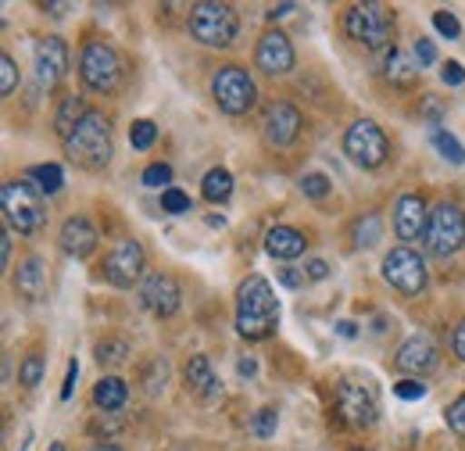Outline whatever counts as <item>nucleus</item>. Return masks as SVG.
<instances>
[{"mask_svg": "<svg viewBox=\"0 0 465 451\" xmlns=\"http://www.w3.org/2000/svg\"><path fill=\"white\" fill-rule=\"evenodd\" d=\"M280 326V301L265 276H247L236 290V334L247 340H265Z\"/></svg>", "mask_w": 465, "mask_h": 451, "instance_id": "obj_1", "label": "nucleus"}, {"mask_svg": "<svg viewBox=\"0 0 465 451\" xmlns=\"http://www.w3.org/2000/svg\"><path fill=\"white\" fill-rule=\"evenodd\" d=\"M64 155L79 169H104L112 162V122L101 112H90L75 125V133L64 140Z\"/></svg>", "mask_w": 465, "mask_h": 451, "instance_id": "obj_2", "label": "nucleus"}, {"mask_svg": "<svg viewBox=\"0 0 465 451\" xmlns=\"http://www.w3.org/2000/svg\"><path fill=\"white\" fill-rule=\"evenodd\" d=\"M344 33H348L354 44L369 47V51H380L391 44V33H394V11L387 4H351L344 11Z\"/></svg>", "mask_w": 465, "mask_h": 451, "instance_id": "obj_3", "label": "nucleus"}, {"mask_svg": "<svg viewBox=\"0 0 465 451\" xmlns=\"http://www.w3.org/2000/svg\"><path fill=\"white\" fill-rule=\"evenodd\" d=\"M240 33V15L230 4H215V0H204V4H193L190 7V36L204 47H230Z\"/></svg>", "mask_w": 465, "mask_h": 451, "instance_id": "obj_4", "label": "nucleus"}, {"mask_svg": "<svg viewBox=\"0 0 465 451\" xmlns=\"http://www.w3.org/2000/svg\"><path fill=\"white\" fill-rule=\"evenodd\" d=\"M0 205H4V219L25 236L40 233L47 223V208H44L40 194L33 190V183H25V179H7L0 186Z\"/></svg>", "mask_w": 465, "mask_h": 451, "instance_id": "obj_5", "label": "nucleus"}, {"mask_svg": "<svg viewBox=\"0 0 465 451\" xmlns=\"http://www.w3.org/2000/svg\"><path fill=\"white\" fill-rule=\"evenodd\" d=\"M79 75H83V86L94 90V94H115L118 83H122V57L112 44L104 40H90L79 55Z\"/></svg>", "mask_w": 465, "mask_h": 451, "instance_id": "obj_6", "label": "nucleus"}, {"mask_svg": "<svg viewBox=\"0 0 465 451\" xmlns=\"http://www.w3.org/2000/svg\"><path fill=\"white\" fill-rule=\"evenodd\" d=\"M426 251L433 258H451L459 255L465 244V212L451 201H440L430 212V226H426Z\"/></svg>", "mask_w": 465, "mask_h": 451, "instance_id": "obj_7", "label": "nucleus"}, {"mask_svg": "<svg viewBox=\"0 0 465 451\" xmlns=\"http://www.w3.org/2000/svg\"><path fill=\"white\" fill-rule=\"evenodd\" d=\"M212 97L226 115H247L258 101V86L240 65H223L212 75Z\"/></svg>", "mask_w": 465, "mask_h": 451, "instance_id": "obj_8", "label": "nucleus"}, {"mask_svg": "<svg viewBox=\"0 0 465 451\" xmlns=\"http://www.w3.org/2000/svg\"><path fill=\"white\" fill-rule=\"evenodd\" d=\"M344 155L361 169H380L387 162V155H391V140L372 118H358L344 133Z\"/></svg>", "mask_w": 465, "mask_h": 451, "instance_id": "obj_9", "label": "nucleus"}, {"mask_svg": "<svg viewBox=\"0 0 465 451\" xmlns=\"http://www.w3.org/2000/svg\"><path fill=\"white\" fill-rule=\"evenodd\" d=\"M337 412L341 419L354 426V430H369L380 416V405H376V391L365 384V380H341L337 384Z\"/></svg>", "mask_w": 465, "mask_h": 451, "instance_id": "obj_10", "label": "nucleus"}, {"mask_svg": "<svg viewBox=\"0 0 465 451\" xmlns=\"http://www.w3.org/2000/svg\"><path fill=\"white\" fill-rule=\"evenodd\" d=\"M383 280L391 283L394 290L415 297V294L426 290L430 273H426V262H422L419 251H411V247H394V251L383 258Z\"/></svg>", "mask_w": 465, "mask_h": 451, "instance_id": "obj_11", "label": "nucleus"}, {"mask_svg": "<svg viewBox=\"0 0 465 451\" xmlns=\"http://www.w3.org/2000/svg\"><path fill=\"white\" fill-rule=\"evenodd\" d=\"M143 269H147V255H143L140 240H122L115 251L108 255V262H104V280L112 283V286L129 290L133 283H140Z\"/></svg>", "mask_w": 465, "mask_h": 451, "instance_id": "obj_12", "label": "nucleus"}, {"mask_svg": "<svg viewBox=\"0 0 465 451\" xmlns=\"http://www.w3.org/2000/svg\"><path fill=\"white\" fill-rule=\"evenodd\" d=\"M33 65H36V83L40 90H54L64 72H68V44L61 36H44L33 47Z\"/></svg>", "mask_w": 465, "mask_h": 451, "instance_id": "obj_13", "label": "nucleus"}, {"mask_svg": "<svg viewBox=\"0 0 465 451\" xmlns=\"http://www.w3.org/2000/svg\"><path fill=\"white\" fill-rule=\"evenodd\" d=\"M140 301H143V308H147L151 316L169 319V316L179 312L183 290H179V283H175L169 273H151L147 280L140 283Z\"/></svg>", "mask_w": 465, "mask_h": 451, "instance_id": "obj_14", "label": "nucleus"}, {"mask_svg": "<svg viewBox=\"0 0 465 451\" xmlns=\"http://www.w3.org/2000/svg\"><path fill=\"white\" fill-rule=\"evenodd\" d=\"M262 133H265V144L291 147L297 140V133H301V112L287 101H272L265 108V118H262Z\"/></svg>", "mask_w": 465, "mask_h": 451, "instance_id": "obj_15", "label": "nucleus"}, {"mask_svg": "<svg viewBox=\"0 0 465 451\" xmlns=\"http://www.w3.org/2000/svg\"><path fill=\"white\" fill-rule=\"evenodd\" d=\"M254 65L265 72V75H287L293 68V47H291V36L272 29L258 40V51H254Z\"/></svg>", "mask_w": 465, "mask_h": 451, "instance_id": "obj_16", "label": "nucleus"}, {"mask_svg": "<svg viewBox=\"0 0 465 451\" xmlns=\"http://www.w3.org/2000/svg\"><path fill=\"white\" fill-rule=\"evenodd\" d=\"M426 226H430V212H426V201L419 194H401L398 205H394V233L405 240V247L411 240L426 236Z\"/></svg>", "mask_w": 465, "mask_h": 451, "instance_id": "obj_17", "label": "nucleus"}, {"mask_svg": "<svg viewBox=\"0 0 465 451\" xmlns=\"http://www.w3.org/2000/svg\"><path fill=\"white\" fill-rule=\"evenodd\" d=\"M97 229L90 219H83V215H72V219H64L58 233V244L61 251L68 255V258H90L94 251H97Z\"/></svg>", "mask_w": 465, "mask_h": 451, "instance_id": "obj_18", "label": "nucleus"}, {"mask_svg": "<svg viewBox=\"0 0 465 451\" xmlns=\"http://www.w3.org/2000/svg\"><path fill=\"white\" fill-rule=\"evenodd\" d=\"M394 362H398L401 373H430L437 366V347H433V340L426 337V334H415V337H408L401 344Z\"/></svg>", "mask_w": 465, "mask_h": 451, "instance_id": "obj_19", "label": "nucleus"}, {"mask_svg": "<svg viewBox=\"0 0 465 451\" xmlns=\"http://www.w3.org/2000/svg\"><path fill=\"white\" fill-rule=\"evenodd\" d=\"M304 247H308V240H304V233L293 229V226H272V229L265 233V251H269L272 258H280V262L301 258Z\"/></svg>", "mask_w": 465, "mask_h": 451, "instance_id": "obj_20", "label": "nucleus"}, {"mask_svg": "<svg viewBox=\"0 0 465 451\" xmlns=\"http://www.w3.org/2000/svg\"><path fill=\"white\" fill-rule=\"evenodd\" d=\"M183 376H186V387L201 397H215L219 391H223V387H219V380H215V373H212L208 355H190V362H186Z\"/></svg>", "mask_w": 465, "mask_h": 451, "instance_id": "obj_21", "label": "nucleus"}, {"mask_svg": "<svg viewBox=\"0 0 465 451\" xmlns=\"http://www.w3.org/2000/svg\"><path fill=\"white\" fill-rule=\"evenodd\" d=\"M15 286H18L22 297L40 301V297L47 294V269H44V262H40V258H25V262L18 266V273H15Z\"/></svg>", "mask_w": 465, "mask_h": 451, "instance_id": "obj_22", "label": "nucleus"}, {"mask_svg": "<svg viewBox=\"0 0 465 451\" xmlns=\"http://www.w3.org/2000/svg\"><path fill=\"white\" fill-rule=\"evenodd\" d=\"M419 61L408 55V51H391L387 55V65H383V75H387V83H394V86H415V79H419Z\"/></svg>", "mask_w": 465, "mask_h": 451, "instance_id": "obj_23", "label": "nucleus"}, {"mask_svg": "<svg viewBox=\"0 0 465 451\" xmlns=\"http://www.w3.org/2000/svg\"><path fill=\"white\" fill-rule=\"evenodd\" d=\"M94 401H97L101 412H118V408H125V401H129V384L118 380V376H104V380L94 387Z\"/></svg>", "mask_w": 465, "mask_h": 451, "instance_id": "obj_24", "label": "nucleus"}, {"mask_svg": "<svg viewBox=\"0 0 465 451\" xmlns=\"http://www.w3.org/2000/svg\"><path fill=\"white\" fill-rule=\"evenodd\" d=\"M86 105H83V97H64L58 105V115H54V133H58L61 140H68L72 133H75V125L86 118Z\"/></svg>", "mask_w": 465, "mask_h": 451, "instance_id": "obj_25", "label": "nucleus"}, {"mask_svg": "<svg viewBox=\"0 0 465 451\" xmlns=\"http://www.w3.org/2000/svg\"><path fill=\"white\" fill-rule=\"evenodd\" d=\"M201 194L212 201V205H223V201H230L232 194V175L226 169H212L204 179H201Z\"/></svg>", "mask_w": 465, "mask_h": 451, "instance_id": "obj_26", "label": "nucleus"}, {"mask_svg": "<svg viewBox=\"0 0 465 451\" xmlns=\"http://www.w3.org/2000/svg\"><path fill=\"white\" fill-rule=\"evenodd\" d=\"M351 236H354V247H372L380 236H383V223L376 212H365L358 223L351 226Z\"/></svg>", "mask_w": 465, "mask_h": 451, "instance_id": "obj_27", "label": "nucleus"}, {"mask_svg": "<svg viewBox=\"0 0 465 451\" xmlns=\"http://www.w3.org/2000/svg\"><path fill=\"white\" fill-rule=\"evenodd\" d=\"M29 179H36L44 194H58L61 186H64V172H61L54 162H47V165H33V169H29Z\"/></svg>", "mask_w": 465, "mask_h": 451, "instance_id": "obj_28", "label": "nucleus"}, {"mask_svg": "<svg viewBox=\"0 0 465 451\" xmlns=\"http://www.w3.org/2000/svg\"><path fill=\"white\" fill-rule=\"evenodd\" d=\"M433 147H437L451 165H462L465 162V147L448 133V129H433Z\"/></svg>", "mask_w": 465, "mask_h": 451, "instance_id": "obj_29", "label": "nucleus"}, {"mask_svg": "<svg viewBox=\"0 0 465 451\" xmlns=\"http://www.w3.org/2000/svg\"><path fill=\"white\" fill-rule=\"evenodd\" d=\"M154 140H158V125H154L151 118H136V122L129 125V144H133L136 151H147Z\"/></svg>", "mask_w": 465, "mask_h": 451, "instance_id": "obj_30", "label": "nucleus"}, {"mask_svg": "<svg viewBox=\"0 0 465 451\" xmlns=\"http://www.w3.org/2000/svg\"><path fill=\"white\" fill-rule=\"evenodd\" d=\"M40 380H44V355H40V351H33V355H25V362L18 366V384L33 391Z\"/></svg>", "mask_w": 465, "mask_h": 451, "instance_id": "obj_31", "label": "nucleus"}, {"mask_svg": "<svg viewBox=\"0 0 465 451\" xmlns=\"http://www.w3.org/2000/svg\"><path fill=\"white\" fill-rule=\"evenodd\" d=\"M125 355H129V344L122 337L101 340V344H97V362H101V366H118Z\"/></svg>", "mask_w": 465, "mask_h": 451, "instance_id": "obj_32", "label": "nucleus"}, {"mask_svg": "<svg viewBox=\"0 0 465 451\" xmlns=\"http://www.w3.org/2000/svg\"><path fill=\"white\" fill-rule=\"evenodd\" d=\"M276 423H280L276 408H258V412H254V419H251V434L265 441V437H272V434H276Z\"/></svg>", "mask_w": 465, "mask_h": 451, "instance_id": "obj_33", "label": "nucleus"}, {"mask_svg": "<svg viewBox=\"0 0 465 451\" xmlns=\"http://www.w3.org/2000/svg\"><path fill=\"white\" fill-rule=\"evenodd\" d=\"M162 212H169V215H186V212H193V201L183 194V190H162Z\"/></svg>", "mask_w": 465, "mask_h": 451, "instance_id": "obj_34", "label": "nucleus"}, {"mask_svg": "<svg viewBox=\"0 0 465 451\" xmlns=\"http://www.w3.org/2000/svg\"><path fill=\"white\" fill-rule=\"evenodd\" d=\"M18 86V65L11 55H0V97H11Z\"/></svg>", "mask_w": 465, "mask_h": 451, "instance_id": "obj_35", "label": "nucleus"}, {"mask_svg": "<svg viewBox=\"0 0 465 451\" xmlns=\"http://www.w3.org/2000/svg\"><path fill=\"white\" fill-rule=\"evenodd\" d=\"M301 190H304V197H315V201H322L333 186H330V179L322 175V172H308V175H301Z\"/></svg>", "mask_w": 465, "mask_h": 451, "instance_id": "obj_36", "label": "nucleus"}, {"mask_svg": "<svg viewBox=\"0 0 465 451\" xmlns=\"http://www.w3.org/2000/svg\"><path fill=\"white\" fill-rule=\"evenodd\" d=\"M433 25H437V33L444 40H459L462 36V25H459V18L451 11H433Z\"/></svg>", "mask_w": 465, "mask_h": 451, "instance_id": "obj_37", "label": "nucleus"}, {"mask_svg": "<svg viewBox=\"0 0 465 451\" xmlns=\"http://www.w3.org/2000/svg\"><path fill=\"white\" fill-rule=\"evenodd\" d=\"M169 183H173V165L154 162V165L143 169V186H165L169 190Z\"/></svg>", "mask_w": 465, "mask_h": 451, "instance_id": "obj_38", "label": "nucleus"}, {"mask_svg": "<svg viewBox=\"0 0 465 451\" xmlns=\"http://www.w3.org/2000/svg\"><path fill=\"white\" fill-rule=\"evenodd\" d=\"M444 419H448V426L459 434V437H465V395L455 397L451 405H448V412H444Z\"/></svg>", "mask_w": 465, "mask_h": 451, "instance_id": "obj_39", "label": "nucleus"}, {"mask_svg": "<svg viewBox=\"0 0 465 451\" xmlns=\"http://www.w3.org/2000/svg\"><path fill=\"white\" fill-rule=\"evenodd\" d=\"M394 395L401 401H419V397H426V384L422 380H401V384H394Z\"/></svg>", "mask_w": 465, "mask_h": 451, "instance_id": "obj_40", "label": "nucleus"}, {"mask_svg": "<svg viewBox=\"0 0 465 451\" xmlns=\"http://www.w3.org/2000/svg\"><path fill=\"white\" fill-rule=\"evenodd\" d=\"M440 79H444L448 86H462V83H465V68L459 65V61H448V65L440 68Z\"/></svg>", "mask_w": 465, "mask_h": 451, "instance_id": "obj_41", "label": "nucleus"}, {"mask_svg": "<svg viewBox=\"0 0 465 451\" xmlns=\"http://www.w3.org/2000/svg\"><path fill=\"white\" fill-rule=\"evenodd\" d=\"M75 380H79V362H68V373H64V384H61V401L75 395Z\"/></svg>", "mask_w": 465, "mask_h": 451, "instance_id": "obj_42", "label": "nucleus"}, {"mask_svg": "<svg viewBox=\"0 0 465 451\" xmlns=\"http://www.w3.org/2000/svg\"><path fill=\"white\" fill-rule=\"evenodd\" d=\"M301 273H304V280H326V276H330V266H326L322 258H312Z\"/></svg>", "mask_w": 465, "mask_h": 451, "instance_id": "obj_43", "label": "nucleus"}, {"mask_svg": "<svg viewBox=\"0 0 465 451\" xmlns=\"http://www.w3.org/2000/svg\"><path fill=\"white\" fill-rule=\"evenodd\" d=\"M415 61H419L422 68L433 65V61H437V47H433L430 40H419V44H415Z\"/></svg>", "mask_w": 465, "mask_h": 451, "instance_id": "obj_44", "label": "nucleus"}, {"mask_svg": "<svg viewBox=\"0 0 465 451\" xmlns=\"http://www.w3.org/2000/svg\"><path fill=\"white\" fill-rule=\"evenodd\" d=\"M451 347H455V355L465 362V319L459 323V330H455V337H451Z\"/></svg>", "mask_w": 465, "mask_h": 451, "instance_id": "obj_45", "label": "nucleus"}, {"mask_svg": "<svg viewBox=\"0 0 465 451\" xmlns=\"http://www.w3.org/2000/svg\"><path fill=\"white\" fill-rule=\"evenodd\" d=\"M293 7H297V4H276V7H269V11H265V18H269V22H276V18H287Z\"/></svg>", "mask_w": 465, "mask_h": 451, "instance_id": "obj_46", "label": "nucleus"}, {"mask_svg": "<svg viewBox=\"0 0 465 451\" xmlns=\"http://www.w3.org/2000/svg\"><path fill=\"white\" fill-rule=\"evenodd\" d=\"M280 283H287V286H304V273H293V269H280Z\"/></svg>", "mask_w": 465, "mask_h": 451, "instance_id": "obj_47", "label": "nucleus"}, {"mask_svg": "<svg viewBox=\"0 0 465 451\" xmlns=\"http://www.w3.org/2000/svg\"><path fill=\"white\" fill-rule=\"evenodd\" d=\"M0 262H4V269L11 266V236L7 233H0Z\"/></svg>", "mask_w": 465, "mask_h": 451, "instance_id": "obj_48", "label": "nucleus"}, {"mask_svg": "<svg viewBox=\"0 0 465 451\" xmlns=\"http://www.w3.org/2000/svg\"><path fill=\"white\" fill-rule=\"evenodd\" d=\"M337 334H341V337H358V326L344 319V323H337Z\"/></svg>", "mask_w": 465, "mask_h": 451, "instance_id": "obj_49", "label": "nucleus"}, {"mask_svg": "<svg viewBox=\"0 0 465 451\" xmlns=\"http://www.w3.org/2000/svg\"><path fill=\"white\" fill-rule=\"evenodd\" d=\"M236 369H240V376H254V369H258V366H254V358H243Z\"/></svg>", "mask_w": 465, "mask_h": 451, "instance_id": "obj_50", "label": "nucleus"}, {"mask_svg": "<svg viewBox=\"0 0 465 451\" xmlns=\"http://www.w3.org/2000/svg\"><path fill=\"white\" fill-rule=\"evenodd\" d=\"M44 11H51V15H64V11H68V4H44Z\"/></svg>", "mask_w": 465, "mask_h": 451, "instance_id": "obj_51", "label": "nucleus"}, {"mask_svg": "<svg viewBox=\"0 0 465 451\" xmlns=\"http://www.w3.org/2000/svg\"><path fill=\"white\" fill-rule=\"evenodd\" d=\"M90 451H122V448H115V445H97V448H90Z\"/></svg>", "mask_w": 465, "mask_h": 451, "instance_id": "obj_52", "label": "nucleus"}, {"mask_svg": "<svg viewBox=\"0 0 465 451\" xmlns=\"http://www.w3.org/2000/svg\"><path fill=\"white\" fill-rule=\"evenodd\" d=\"M51 451H64V445H51Z\"/></svg>", "mask_w": 465, "mask_h": 451, "instance_id": "obj_53", "label": "nucleus"}, {"mask_svg": "<svg viewBox=\"0 0 465 451\" xmlns=\"http://www.w3.org/2000/svg\"><path fill=\"white\" fill-rule=\"evenodd\" d=\"M351 451H372V448H351Z\"/></svg>", "mask_w": 465, "mask_h": 451, "instance_id": "obj_54", "label": "nucleus"}]
</instances>
